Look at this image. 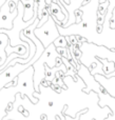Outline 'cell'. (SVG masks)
Instances as JSON below:
<instances>
[{"label":"cell","mask_w":115,"mask_h":120,"mask_svg":"<svg viewBox=\"0 0 115 120\" xmlns=\"http://www.w3.org/2000/svg\"><path fill=\"white\" fill-rule=\"evenodd\" d=\"M34 34L37 37V39L41 42L44 49H46L50 44H52L55 41V39H57L60 36L56 23H55L54 19L50 16V14H49L46 22L40 27H36L34 30Z\"/></svg>","instance_id":"1"},{"label":"cell","mask_w":115,"mask_h":120,"mask_svg":"<svg viewBox=\"0 0 115 120\" xmlns=\"http://www.w3.org/2000/svg\"><path fill=\"white\" fill-rule=\"evenodd\" d=\"M13 13H10L8 4L4 2L0 8V29H3L5 31H10L14 26V19L17 17L18 12L16 15L12 16Z\"/></svg>","instance_id":"2"},{"label":"cell","mask_w":115,"mask_h":120,"mask_svg":"<svg viewBox=\"0 0 115 120\" xmlns=\"http://www.w3.org/2000/svg\"><path fill=\"white\" fill-rule=\"evenodd\" d=\"M96 94L98 96V105L100 108H104L105 105L108 106L112 112V114H110L105 120H115V99L108 95L105 90H101Z\"/></svg>","instance_id":"3"},{"label":"cell","mask_w":115,"mask_h":120,"mask_svg":"<svg viewBox=\"0 0 115 120\" xmlns=\"http://www.w3.org/2000/svg\"><path fill=\"white\" fill-rule=\"evenodd\" d=\"M94 79L103 86V89L105 90L108 95H110L115 99V76L107 78L104 75L96 74L94 75Z\"/></svg>","instance_id":"4"},{"label":"cell","mask_w":115,"mask_h":120,"mask_svg":"<svg viewBox=\"0 0 115 120\" xmlns=\"http://www.w3.org/2000/svg\"><path fill=\"white\" fill-rule=\"evenodd\" d=\"M23 5V22H29L34 16H35V11H34V0H20Z\"/></svg>","instance_id":"5"},{"label":"cell","mask_w":115,"mask_h":120,"mask_svg":"<svg viewBox=\"0 0 115 120\" xmlns=\"http://www.w3.org/2000/svg\"><path fill=\"white\" fill-rule=\"evenodd\" d=\"M48 11H49V14H50L52 17H55L58 21L62 22V21L65 20V14L62 13V11H61L60 2H59V3L51 2V4L48 6Z\"/></svg>","instance_id":"6"},{"label":"cell","mask_w":115,"mask_h":120,"mask_svg":"<svg viewBox=\"0 0 115 120\" xmlns=\"http://www.w3.org/2000/svg\"><path fill=\"white\" fill-rule=\"evenodd\" d=\"M98 61L101 62V64H103V71L105 73V76H107V75L114 72L115 63L113 61H109V60L106 58H98Z\"/></svg>","instance_id":"7"},{"label":"cell","mask_w":115,"mask_h":120,"mask_svg":"<svg viewBox=\"0 0 115 120\" xmlns=\"http://www.w3.org/2000/svg\"><path fill=\"white\" fill-rule=\"evenodd\" d=\"M109 5H110V0L104 2V3H99L98 8H96V13L103 16H107L108 11H109Z\"/></svg>","instance_id":"8"},{"label":"cell","mask_w":115,"mask_h":120,"mask_svg":"<svg viewBox=\"0 0 115 120\" xmlns=\"http://www.w3.org/2000/svg\"><path fill=\"white\" fill-rule=\"evenodd\" d=\"M55 48H68V41L65 39V36H59L57 39H55V41L53 42Z\"/></svg>","instance_id":"9"},{"label":"cell","mask_w":115,"mask_h":120,"mask_svg":"<svg viewBox=\"0 0 115 120\" xmlns=\"http://www.w3.org/2000/svg\"><path fill=\"white\" fill-rule=\"evenodd\" d=\"M82 16V11L81 10H75L74 11V17L76 18V24H78V22H80L81 21V17Z\"/></svg>","instance_id":"10"},{"label":"cell","mask_w":115,"mask_h":120,"mask_svg":"<svg viewBox=\"0 0 115 120\" xmlns=\"http://www.w3.org/2000/svg\"><path fill=\"white\" fill-rule=\"evenodd\" d=\"M105 19H106V16H103V15L97 14L96 23H97V24H103L104 25V23H105Z\"/></svg>","instance_id":"11"},{"label":"cell","mask_w":115,"mask_h":120,"mask_svg":"<svg viewBox=\"0 0 115 120\" xmlns=\"http://www.w3.org/2000/svg\"><path fill=\"white\" fill-rule=\"evenodd\" d=\"M75 38H76V40H77V42H87L88 41V39L84 38L82 36H80V35H76Z\"/></svg>","instance_id":"12"},{"label":"cell","mask_w":115,"mask_h":120,"mask_svg":"<svg viewBox=\"0 0 115 120\" xmlns=\"http://www.w3.org/2000/svg\"><path fill=\"white\" fill-rule=\"evenodd\" d=\"M103 30H104L103 24H96V33H98V34L103 33Z\"/></svg>","instance_id":"13"},{"label":"cell","mask_w":115,"mask_h":120,"mask_svg":"<svg viewBox=\"0 0 115 120\" xmlns=\"http://www.w3.org/2000/svg\"><path fill=\"white\" fill-rule=\"evenodd\" d=\"M108 1V0H99V3H104V2Z\"/></svg>","instance_id":"14"}]
</instances>
